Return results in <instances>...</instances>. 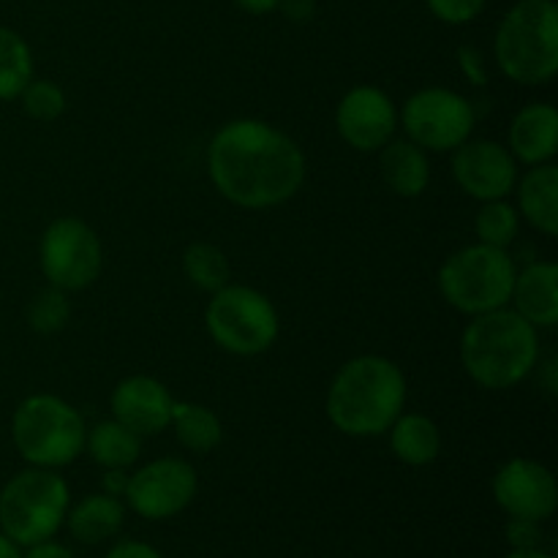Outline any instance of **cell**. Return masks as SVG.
Listing matches in <instances>:
<instances>
[{
	"instance_id": "1",
	"label": "cell",
	"mask_w": 558,
	"mask_h": 558,
	"mask_svg": "<svg viewBox=\"0 0 558 558\" xmlns=\"http://www.w3.org/2000/svg\"><path fill=\"white\" fill-rule=\"evenodd\" d=\"M305 169L298 142L265 120H232L207 147V174L216 191L245 210H267L298 196Z\"/></svg>"
},
{
	"instance_id": "2",
	"label": "cell",
	"mask_w": 558,
	"mask_h": 558,
	"mask_svg": "<svg viewBox=\"0 0 558 558\" xmlns=\"http://www.w3.org/2000/svg\"><path fill=\"white\" fill-rule=\"evenodd\" d=\"M407 407V376L381 354H360L341 365L327 390V420L352 439H374L390 430Z\"/></svg>"
},
{
	"instance_id": "3",
	"label": "cell",
	"mask_w": 558,
	"mask_h": 558,
	"mask_svg": "<svg viewBox=\"0 0 558 558\" xmlns=\"http://www.w3.org/2000/svg\"><path fill=\"white\" fill-rule=\"evenodd\" d=\"M461 363L483 390H510L539 363V330L510 305L472 316L461 336Z\"/></svg>"
},
{
	"instance_id": "4",
	"label": "cell",
	"mask_w": 558,
	"mask_h": 558,
	"mask_svg": "<svg viewBox=\"0 0 558 558\" xmlns=\"http://www.w3.org/2000/svg\"><path fill=\"white\" fill-rule=\"evenodd\" d=\"M501 74L518 85H548L558 71L556 0H518L494 36Z\"/></svg>"
},
{
	"instance_id": "5",
	"label": "cell",
	"mask_w": 558,
	"mask_h": 558,
	"mask_svg": "<svg viewBox=\"0 0 558 558\" xmlns=\"http://www.w3.org/2000/svg\"><path fill=\"white\" fill-rule=\"evenodd\" d=\"M85 420L52 392H36L16 407L11 417V439L31 466L63 469L85 450Z\"/></svg>"
},
{
	"instance_id": "6",
	"label": "cell",
	"mask_w": 558,
	"mask_h": 558,
	"mask_svg": "<svg viewBox=\"0 0 558 558\" xmlns=\"http://www.w3.org/2000/svg\"><path fill=\"white\" fill-rule=\"evenodd\" d=\"M69 507L71 490L58 469H22L0 490V529L20 548H31L63 529Z\"/></svg>"
},
{
	"instance_id": "7",
	"label": "cell",
	"mask_w": 558,
	"mask_h": 558,
	"mask_svg": "<svg viewBox=\"0 0 558 558\" xmlns=\"http://www.w3.org/2000/svg\"><path fill=\"white\" fill-rule=\"evenodd\" d=\"M515 276L507 248L474 243L447 256L439 267V292L461 314L480 316L510 305Z\"/></svg>"
},
{
	"instance_id": "8",
	"label": "cell",
	"mask_w": 558,
	"mask_h": 558,
	"mask_svg": "<svg viewBox=\"0 0 558 558\" xmlns=\"http://www.w3.org/2000/svg\"><path fill=\"white\" fill-rule=\"evenodd\" d=\"M205 325L213 341L229 354L254 357L278 341L281 322L270 300L251 287L227 283L213 292L205 311Z\"/></svg>"
},
{
	"instance_id": "9",
	"label": "cell",
	"mask_w": 558,
	"mask_h": 558,
	"mask_svg": "<svg viewBox=\"0 0 558 558\" xmlns=\"http://www.w3.org/2000/svg\"><path fill=\"white\" fill-rule=\"evenodd\" d=\"M398 123L407 131V140L425 153H450L472 140L477 114L461 93L450 87H423L407 98Z\"/></svg>"
},
{
	"instance_id": "10",
	"label": "cell",
	"mask_w": 558,
	"mask_h": 558,
	"mask_svg": "<svg viewBox=\"0 0 558 558\" xmlns=\"http://www.w3.org/2000/svg\"><path fill=\"white\" fill-rule=\"evenodd\" d=\"M38 262H41V272L49 287L80 292L101 276V240L85 221L63 216L49 223L47 232L41 234Z\"/></svg>"
},
{
	"instance_id": "11",
	"label": "cell",
	"mask_w": 558,
	"mask_h": 558,
	"mask_svg": "<svg viewBox=\"0 0 558 558\" xmlns=\"http://www.w3.org/2000/svg\"><path fill=\"white\" fill-rule=\"evenodd\" d=\"M199 490L194 466L183 458H156L129 474L125 505L145 521H167L180 515Z\"/></svg>"
},
{
	"instance_id": "12",
	"label": "cell",
	"mask_w": 558,
	"mask_h": 558,
	"mask_svg": "<svg viewBox=\"0 0 558 558\" xmlns=\"http://www.w3.org/2000/svg\"><path fill=\"white\" fill-rule=\"evenodd\" d=\"M494 499L507 518L548 521L558 507V485L548 466L532 458H512L494 474Z\"/></svg>"
},
{
	"instance_id": "13",
	"label": "cell",
	"mask_w": 558,
	"mask_h": 558,
	"mask_svg": "<svg viewBox=\"0 0 558 558\" xmlns=\"http://www.w3.org/2000/svg\"><path fill=\"white\" fill-rule=\"evenodd\" d=\"M452 174L472 199H507L515 191L518 161L499 142L466 140L452 150Z\"/></svg>"
},
{
	"instance_id": "14",
	"label": "cell",
	"mask_w": 558,
	"mask_h": 558,
	"mask_svg": "<svg viewBox=\"0 0 558 558\" xmlns=\"http://www.w3.org/2000/svg\"><path fill=\"white\" fill-rule=\"evenodd\" d=\"M336 129L352 150L379 153L396 136L398 109L379 87L357 85L338 104Z\"/></svg>"
},
{
	"instance_id": "15",
	"label": "cell",
	"mask_w": 558,
	"mask_h": 558,
	"mask_svg": "<svg viewBox=\"0 0 558 558\" xmlns=\"http://www.w3.org/2000/svg\"><path fill=\"white\" fill-rule=\"evenodd\" d=\"M109 409L118 423L140 436H158L172 423L174 398L163 381L153 376H129L118 381L109 398Z\"/></svg>"
},
{
	"instance_id": "16",
	"label": "cell",
	"mask_w": 558,
	"mask_h": 558,
	"mask_svg": "<svg viewBox=\"0 0 558 558\" xmlns=\"http://www.w3.org/2000/svg\"><path fill=\"white\" fill-rule=\"evenodd\" d=\"M507 150L518 163H550L558 153V112L554 104L534 101L518 109L507 131Z\"/></svg>"
},
{
	"instance_id": "17",
	"label": "cell",
	"mask_w": 558,
	"mask_h": 558,
	"mask_svg": "<svg viewBox=\"0 0 558 558\" xmlns=\"http://www.w3.org/2000/svg\"><path fill=\"white\" fill-rule=\"evenodd\" d=\"M512 311L537 330L558 325V267L554 262H532L512 283Z\"/></svg>"
},
{
	"instance_id": "18",
	"label": "cell",
	"mask_w": 558,
	"mask_h": 558,
	"mask_svg": "<svg viewBox=\"0 0 558 558\" xmlns=\"http://www.w3.org/2000/svg\"><path fill=\"white\" fill-rule=\"evenodd\" d=\"M518 216L529 221L545 238L558 234V169L554 163H537L518 178Z\"/></svg>"
},
{
	"instance_id": "19",
	"label": "cell",
	"mask_w": 558,
	"mask_h": 558,
	"mask_svg": "<svg viewBox=\"0 0 558 558\" xmlns=\"http://www.w3.org/2000/svg\"><path fill=\"white\" fill-rule=\"evenodd\" d=\"M381 180L390 185L392 194L414 196L423 194L430 183V161L428 153L409 140H390L379 150Z\"/></svg>"
},
{
	"instance_id": "20",
	"label": "cell",
	"mask_w": 558,
	"mask_h": 558,
	"mask_svg": "<svg viewBox=\"0 0 558 558\" xmlns=\"http://www.w3.org/2000/svg\"><path fill=\"white\" fill-rule=\"evenodd\" d=\"M125 507L118 496L90 494L76 501L65 512V526L69 534L82 545H98L104 539H112L123 529Z\"/></svg>"
},
{
	"instance_id": "21",
	"label": "cell",
	"mask_w": 558,
	"mask_h": 558,
	"mask_svg": "<svg viewBox=\"0 0 558 558\" xmlns=\"http://www.w3.org/2000/svg\"><path fill=\"white\" fill-rule=\"evenodd\" d=\"M390 450L407 466H428L441 452L439 425L417 412H401L390 425Z\"/></svg>"
},
{
	"instance_id": "22",
	"label": "cell",
	"mask_w": 558,
	"mask_h": 558,
	"mask_svg": "<svg viewBox=\"0 0 558 558\" xmlns=\"http://www.w3.org/2000/svg\"><path fill=\"white\" fill-rule=\"evenodd\" d=\"M85 450L101 469H131L140 461L142 436L112 417L87 430Z\"/></svg>"
},
{
	"instance_id": "23",
	"label": "cell",
	"mask_w": 558,
	"mask_h": 558,
	"mask_svg": "<svg viewBox=\"0 0 558 558\" xmlns=\"http://www.w3.org/2000/svg\"><path fill=\"white\" fill-rule=\"evenodd\" d=\"M174 436H178L180 445L189 452H213L223 439V425L216 417V412H210L202 403H178L174 401L172 409V423Z\"/></svg>"
},
{
	"instance_id": "24",
	"label": "cell",
	"mask_w": 558,
	"mask_h": 558,
	"mask_svg": "<svg viewBox=\"0 0 558 558\" xmlns=\"http://www.w3.org/2000/svg\"><path fill=\"white\" fill-rule=\"evenodd\" d=\"M33 80V54L25 38L0 25V101L20 98Z\"/></svg>"
},
{
	"instance_id": "25",
	"label": "cell",
	"mask_w": 558,
	"mask_h": 558,
	"mask_svg": "<svg viewBox=\"0 0 558 558\" xmlns=\"http://www.w3.org/2000/svg\"><path fill=\"white\" fill-rule=\"evenodd\" d=\"M183 272L202 292H218L232 278L227 254L213 243H191L183 254Z\"/></svg>"
},
{
	"instance_id": "26",
	"label": "cell",
	"mask_w": 558,
	"mask_h": 558,
	"mask_svg": "<svg viewBox=\"0 0 558 558\" xmlns=\"http://www.w3.org/2000/svg\"><path fill=\"white\" fill-rule=\"evenodd\" d=\"M521 229V216L518 207H512L507 199L483 202L474 218V232H477L480 243L494 245V248H510Z\"/></svg>"
},
{
	"instance_id": "27",
	"label": "cell",
	"mask_w": 558,
	"mask_h": 558,
	"mask_svg": "<svg viewBox=\"0 0 558 558\" xmlns=\"http://www.w3.org/2000/svg\"><path fill=\"white\" fill-rule=\"evenodd\" d=\"M69 319L71 303L63 289H44L27 305V325H31L33 332H41V336H54V332H60L69 325Z\"/></svg>"
},
{
	"instance_id": "28",
	"label": "cell",
	"mask_w": 558,
	"mask_h": 558,
	"mask_svg": "<svg viewBox=\"0 0 558 558\" xmlns=\"http://www.w3.org/2000/svg\"><path fill=\"white\" fill-rule=\"evenodd\" d=\"M22 107L33 120H54L65 109V93L49 80H31L20 93Z\"/></svg>"
},
{
	"instance_id": "29",
	"label": "cell",
	"mask_w": 558,
	"mask_h": 558,
	"mask_svg": "<svg viewBox=\"0 0 558 558\" xmlns=\"http://www.w3.org/2000/svg\"><path fill=\"white\" fill-rule=\"evenodd\" d=\"M428 11L445 25H469L485 9V0H425Z\"/></svg>"
},
{
	"instance_id": "30",
	"label": "cell",
	"mask_w": 558,
	"mask_h": 558,
	"mask_svg": "<svg viewBox=\"0 0 558 558\" xmlns=\"http://www.w3.org/2000/svg\"><path fill=\"white\" fill-rule=\"evenodd\" d=\"M510 550H532L543 545V523L526 521V518H510L505 529Z\"/></svg>"
},
{
	"instance_id": "31",
	"label": "cell",
	"mask_w": 558,
	"mask_h": 558,
	"mask_svg": "<svg viewBox=\"0 0 558 558\" xmlns=\"http://www.w3.org/2000/svg\"><path fill=\"white\" fill-rule=\"evenodd\" d=\"M458 63H461L466 80H472L474 85H485V82H488V69H485V60L477 47L463 44V47L458 49Z\"/></svg>"
},
{
	"instance_id": "32",
	"label": "cell",
	"mask_w": 558,
	"mask_h": 558,
	"mask_svg": "<svg viewBox=\"0 0 558 558\" xmlns=\"http://www.w3.org/2000/svg\"><path fill=\"white\" fill-rule=\"evenodd\" d=\"M104 558H163L153 545L140 543V539H123V543L112 545Z\"/></svg>"
},
{
	"instance_id": "33",
	"label": "cell",
	"mask_w": 558,
	"mask_h": 558,
	"mask_svg": "<svg viewBox=\"0 0 558 558\" xmlns=\"http://www.w3.org/2000/svg\"><path fill=\"white\" fill-rule=\"evenodd\" d=\"M22 558H76L74 550H69L65 545L54 543V539H47V543H38L27 548V554H22Z\"/></svg>"
},
{
	"instance_id": "34",
	"label": "cell",
	"mask_w": 558,
	"mask_h": 558,
	"mask_svg": "<svg viewBox=\"0 0 558 558\" xmlns=\"http://www.w3.org/2000/svg\"><path fill=\"white\" fill-rule=\"evenodd\" d=\"M125 485H129V469H104L101 490L109 496H123Z\"/></svg>"
},
{
	"instance_id": "35",
	"label": "cell",
	"mask_w": 558,
	"mask_h": 558,
	"mask_svg": "<svg viewBox=\"0 0 558 558\" xmlns=\"http://www.w3.org/2000/svg\"><path fill=\"white\" fill-rule=\"evenodd\" d=\"M278 9H283V14H287L289 20L303 22L314 14V0H281Z\"/></svg>"
},
{
	"instance_id": "36",
	"label": "cell",
	"mask_w": 558,
	"mask_h": 558,
	"mask_svg": "<svg viewBox=\"0 0 558 558\" xmlns=\"http://www.w3.org/2000/svg\"><path fill=\"white\" fill-rule=\"evenodd\" d=\"M234 3H238L243 11H248V14L262 16V14H270V11H276L281 0H234Z\"/></svg>"
},
{
	"instance_id": "37",
	"label": "cell",
	"mask_w": 558,
	"mask_h": 558,
	"mask_svg": "<svg viewBox=\"0 0 558 558\" xmlns=\"http://www.w3.org/2000/svg\"><path fill=\"white\" fill-rule=\"evenodd\" d=\"M0 558H22V548L0 532Z\"/></svg>"
},
{
	"instance_id": "38",
	"label": "cell",
	"mask_w": 558,
	"mask_h": 558,
	"mask_svg": "<svg viewBox=\"0 0 558 558\" xmlns=\"http://www.w3.org/2000/svg\"><path fill=\"white\" fill-rule=\"evenodd\" d=\"M545 387H548L550 396H556V392H558V381H556V360H548V363H545Z\"/></svg>"
},
{
	"instance_id": "39",
	"label": "cell",
	"mask_w": 558,
	"mask_h": 558,
	"mask_svg": "<svg viewBox=\"0 0 558 558\" xmlns=\"http://www.w3.org/2000/svg\"><path fill=\"white\" fill-rule=\"evenodd\" d=\"M505 558H554V556L543 548H532V550H510Z\"/></svg>"
}]
</instances>
